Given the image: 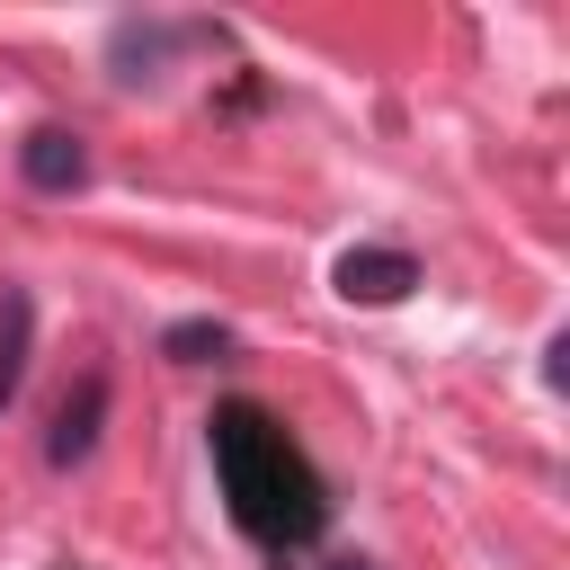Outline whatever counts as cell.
Instances as JSON below:
<instances>
[{
    "mask_svg": "<svg viewBox=\"0 0 570 570\" xmlns=\"http://www.w3.org/2000/svg\"><path fill=\"white\" fill-rule=\"evenodd\" d=\"M205 454H214V490H223L232 525H240L258 552L285 561V552L321 543V525H330V490H321L312 454L285 436L276 410H258V401H223V410L205 419Z\"/></svg>",
    "mask_w": 570,
    "mask_h": 570,
    "instance_id": "obj_1",
    "label": "cell"
},
{
    "mask_svg": "<svg viewBox=\"0 0 570 570\" xmlns=\"http://www.w3.org/2000/svg\"><path fill=\"white\" fill-rule=\"evenodd\" d=\"M18 178H27L36 196H71V187H89V151H80V134H71V125H36V134L18 142Z\"/></svg>",
    "mask_w": 570,
    "mask_h": 570,
    "instance_id": "obj_4",
    "label": "cell"
},
{
    "mask_svg": "<svg viewBox=\"0 0 570 570\" xmlns=\"http://www.w3.org/2000/svg\"><path fill=\"white\" fill-rule=\"evenodd\" d=\"M330 570H374V561H330Z\"/></svg>",
    "mask_w": 570,
    "mask_h": 570,
    "instance_id": "obj_8",
    "label": "cell"
},
{
    "mask_svg": "<svg viewBox=\"0 0 570 570\" xmlns=\"http://www.w3.org/2000/svg\"><path fill=\"white\" fill-rule=\"evenodd\" d=\"M330 285H338L347 303H401V294L419 285V258H410V249H338Z\"/></svg>",
    "mask_w": 570,
    "mask_h": 570,
    "instance_id": "obj_5",
    "label": "cell"
},
{
    "mask_svg": "<svg viewBox=\"0 0 570 570\" xmlns=\"http://www.w3.org/2000/svg\"><path fill=\"white\" fill-rule=\"evenodd\" d=\"M27 338H36V303H27V285H0V410L18 401V374H27Z\"/></svg>",
    "mask_w": 570,
    "mask_h": 570,
    "instance_id": "obj_6",
    "label": "cell"
},
{
    "mask_svg": "<svg viewBox=\"0 0 570 570\" xmlns=\"http://www.w3.org/2000/svg\"><path fill=\"white\" fill-rule=\"evenodd\" d=\"M178 45H223V36H214V27H160V18H125V27L107 36V62H116V80H160V62H169Z\"/></svg>",
    "mask_w": 570,
    "mask_h": 570,
    "instance_id": "obj_2",
    "label": "cell"
},
{
    "mask_svg": "<svg viewBox=\"0 0 570 570\" xmlns=\"http://www.w3.org/2000/svg\"><path fill=\"white\" fill-rule=\"evenodd\" d=\"M98 419H107V374L89 365L71 392H62V410H53V428H45V463L53 472H71V463H89V445H98Z\"/></svg>",
    "mask_w": 570,
    "mask_h": 570,
    "instance_id": "obj_3",
    "label": "cell"
},
{
    "mask_svg": "<svg viewBox=\"0 0 570 570\" xmlns=\"http://www.w3.org/2000/svg\"><path fill=\"white\" fill-rule=\"evenodd\" d=\"M223 347H232L223 321H178V330L160 338V356H178V365H205V356H223Z\"/></svg>",
    "mask_w": 570,
    "mask_h": 570,
    "instance_id": "obj_7",
    "label": "cell"
}]
</instances>
